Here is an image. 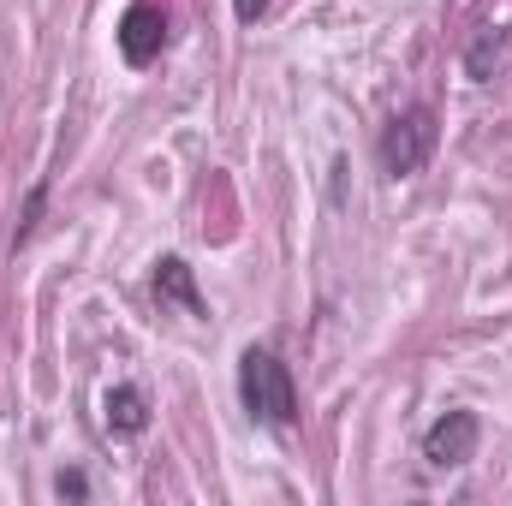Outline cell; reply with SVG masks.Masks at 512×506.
<instances>
[{
	"label": "cell",
	"mask_w": 512,
	"mask_h": 506,
	"mask_svg": "<svg viewBox=\"0 0 512 506\" xmlns=\"http://www.w3.org/2000/svg\"><path fill=\"white\" fill-rule=\"evenodd\" d=\"M155 298L161 304H179L185 316H203V292H197V274L185 256H161L155 262Z\"/></svg>",
	"instance_id": "cell-5"
},
{
	"label": "cell",
	"mask_w": 512,
	"mask_h": 506,
	"mask_svg": "<svg viewBox=\"0 0 512 506\" xmlns=\"http://www.w3.org/2000/svg\"><path fill=\"white\" fill-rule=\"evenodd\" d=\"M435 108H405V114H393L382 126V143H376V155H382V173L387 179H411V173H423V161L435 155Z\"/></svg>",
	"instance_id": "cell-2"
},
{
	"label": "cell",
	"mask_w": 512,
	"mask_h": 506,
	"mask_svg": "<svg viewBox=\"0 0 512 506\" xmlns=\"http://www.w3.org/2000/svg\"><path fill=\"white\" fill-rule=\"evenodd\" d=\"M262 12H268V0H233V18H239V24H256Z\"/></svg>",
	"instance_id": "cell-10"
},
{
	"label": "cell",
	"mask_w": 512,
	"mask_h": 506,
	"mask_svg": "<svg viewBox=\"0 0 512 506\" xmlns=\"http://www.w3.org/2000/svg\"><path fill=\"white\" fill-rule=\"evenodd\" d=\"M114 42H120L126 66L161 60V48H167V12H161L155 0H131L126 18H120V30H114Z\"/></svg>",
	"instance_id": "cell-4"
},
{
	"label": "cell",
	"mask_w": 512,
	"mask_h": 506,
	"mask_svg": "<svg viewBox=\"0 0 512 506\" xmlns=\"http://www.w3.org/2000/svg\"><path fill=\"white\" fill-rule=\"evenodd\" d=\"M239 399H245V411L256 423H268L274 435L298 429V381L280 364V352L245 346V358H239Z\"/></svg>",
	"instance_id": "cell-1"
},
{
	"label": "cell",
	"mask_w": 512,
	"mask_h": 506,
	"mask_svg": "<svg viewBox=\"0 0 512 506\" xmlns=\"http://www.w3.org/2000/svg\"><path fill=\"white\" fill-rule=\"evenodd\" d=\"M42 203H48V185H36V191L24 197V221H18V239H12V251H18V245L36 233V215H42Z\"/></svg>",
	"instance_id": "cell-8"
},
{
	"label": "cell",
	"mask_w": 512,
	"mask_h": 506,
	"mask_svg": "<svg viewBox=\"0 0 512 506\" xmlns=\"http://www.w3.org/2000/svg\"><path fill=\"white\" fill-rule=\"evenodd\" d=\"M54 495H60V501H84V495H90L84 471H60V477H54Z\"/></svg>",
	"instance_id": "cell-9"
},
{
	"label": "cell",
	"mask_w": 512,
	"mask_h": 506,
	"mask_svg": "<svg viewBox=\"0 0 512 506\" xmlns=\"http://www.w3.org/2000/svg\"><path fill=\"white\" fill-rule=\"evenodd\" d=\"M501 42H507V30H483V36H477V48L465 54V72H471L477 84L489 78V54H501Z\"/></svg>",
	"instance_id": "cell-7"
},
{
	"label": "cell",
	"mask_w": 512,
	"mask_h": 506,
	"mask_svg": "<svg viewBox=\"0 0 512 506\" xmlns=\"http://www.w3.org/2000/svg\"><path fill=\"white\" fill-rule=\"evenodd\" d=\"M102 423H108L114 435H143V429H149V393L131 387V381L108 387V399H102Z\"/></svg>",
	"instance_id": "cell-6"
},
{
	"label": "cell",
	"mask_w": 512,
	"mask_h": 506,
	"mask_svg": "<svg viewBox=\"0 0 512 506\" xmlns=\"http://www.w3.org/2000/svg\"><path fill=\"white\" fill-rule=\"evenodd\" d=\"M477 441H483L477 411H441V417L423 429V459H429L435 471H453V465L477 459Z\"/></svg>",
	"instance_id": "cell-3"
}]
</instances>
